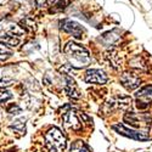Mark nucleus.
Wrapping results in <instances>:
<instances>
[{
  "label": "nucleus",
  "instance_id": "1",
  "mask_svg": "<svg viewBox=\"0 0 152 152\" xmlns=\"http://www.w3.org/2000/svg\"><path fill=\"white\" fill-rule=\"evenodd\" d=\"M45 145L50 152H65L66 136L58 128L54 126L45 134Z\"/></svg>",
  "mask_w": 152,
  "mask_h": 152
},
{
  "label": "nucleus",
  "instance_id": "2",
  "mask_svg": "<svg viewBox=\"0 0 152 152\" xmlns=\"http://www.w3.org/2000/svg\"><path fill=\"white\" fill-rule=\"evenodd\" d=\"M63 51H65V54L67 55V57H69L74 62H77L78 65H80L82 67L86 66L88 63L90 62V54H89V51H88L84 46H82L79 44H75L73 42H69L65 46Z\"/></svg>",
  "mask_w": 152,
  "mask_h": 152
},
{
  "label": "nucleus",
  "instance_id": "3",
  "mask_svg": "<svg viewBox=\"0 0 152 152\" xmlns=\"http://www.w3.org/2000/svg\"><path fill=\"white\" fill-rule=\"evenodd\" d=\"M113 130H116L118 134L124 135L126 137H130L133 140H139V141H146L150 140V135L145 132H139L134 129H129L128 126H125L124 124H116L112 126Z\"/></svg>",
  "mask_w": 152,
  "mask_h": 152
},
{
  "label": "nucleus",
  "instance_id": "4",
  "mask_svg": "<svg viewBox=\"0 0 152 152\" xmlns=\"http://www.w3.org/2000/svg\"><path fill=\"white\" fill-rule=\"evenodd\" d=\"M136 102L139 108H146L150 104H152V85H146L141 88L136 94Z\"/></svg>",
  "mask_w": 152,
  "mask_h": 152
},
{
  "label": "nucleus",
  "instance_id": "5",
  "mask_svg": "<svg viewBox=\"0 0 152 152\" xmlns=\"http://www.w3.org/2000/svg\"><path fill=\"white\" fill-rule=\"evenodd\" d=\"M61 29H63L65 32L72 34L73 37L75 38H82L83 34L85 33V29L80 26L79 23H77L75 21H72V20H62L61 21Z\"/></svg>",
  "mask_w": 152,
  "mask_h": 152
},
{
  "label": "nucleus",
  "instance_id": "6",
  "mask_svg": "<svg viewBox=\"0 0 152 152\" xmlns=\"http://www.w3.org/2000/svg\"><path fill=\"white\" fill-rule=\"evenodd\" d=\"M62 119H63V125H65L67 129L79 130L82 128V123L79 121V117L74 111H67L66 113H63Z\"/></svg>",
  "mask_w": 152,
  "mask_h": 152
},
{
  "label": "nucleus",
  "instance_id": "7",
  "mask_svg": "<svg viewBox=\"0 0 152 152\" xmlns=\"http://www.w3.org/2000/svg\"><path fill=\"white\" fill-rule=\"evenodd\" d=\"M107 80V75L101 69H89L85 73V82L89 84H105Z\"/></svg>",
  "mask_w": 152,
  "mask_h": 152
},
{
  "label": "nucleus",
  "instance_id": "8",
  "mask_svg": "<svg viewBox=\"0 0 152 152\" xmlns=\"http://www.w3.org/2000/svg\"><path fill=\"white\" fill-rule=\"evenodd\" d=\"M121 83L126 90H134L137 86H140V78L134 73H124L121 77Z\"/></svg>",
  "mask_w": 152,
  "mask_h": 152
},
{
  "label": "nucleus",
  "instance_id": "9",
  "mask_svg": "<svg viewBox=\"0 0 152 152\" xmlns=\"http://www.w3.org/2000/svg\"><path fill=\"white\" fill-rule=\"evenodd\" d=\"M132 102V99L130 97H115V99H111L108 102H107V106L111 108V110H125L128 107Z\"/></svg>",
  "mask_w": 152,
  "mask_h": 152
},
{
  "label": "nucleus",
  "instance_id": "10",
  "mask_svg": "<svg viewBox=\"0 0 152 152\" xmlns=\"http://www.w3.org/2000/svg\"><path fill=\"white\" fill-rule=\"evenodd\" d=\"M11 71V67L0 68V86H9L15 82V75Z\"/></svg>",
  "mask_w": 152,
  "mask_h": 152
},
{
  "label": "nucleus",
  "instance_id": "11",
  "mask_svg": "<svg viewBox=\"0 0 152 152\" xmlns=\"http://www.w3.org/2000/svg\"><path fill=\"white\" fill-rule=\"evenodd\" d=\"M126 122H129L133 125H140V123H150L151 122V117L148 115H145V113H141V115H135V113H128L124 118Z\"/></svg>",
  "mask_w": 152,
  "mask_h": 152
},
{
  "label": "nucleus",
  "instance_id": "12",
  "mask_svg": "<svg viewBox=\"0 0 152 152\" xmlns=\"http://www.w3.org/2000/svg\"><path fill=\"white\" fill-rule=\"evenodd\" d=\"M65 79H66V86H65V89H66L67 94L69 96H72V97H75V99L79 97V93L77 90V86H75L74 80L71 77H68V75H65Z\"/></svg>",
  "mask_w": 152,
  "mask_h": 152
},
{
  "label": "nucleus",
  "instance_id": "13",
  "mask_svg": "<svg viewBox=\"0 0 152 152\" xmlns=\"http://www.w3.org/2000/svg\"><path fill=\"white\" fill-rule=\"evenodd\" d=\"M69 152H90L89 147L85 145V142L83 141H75L72 144Z\"/></svg>",
  "mask_w": 152,
  "mask_h": 152
},
{
  "label": "nucleus",
  "instance_id": "14",
  "mask_svg": "<svg viewBox=\"0 0 152 152\" xmlns=\"http://www.w3.org/2000/svg\"><path fill=\"white\" fill-rule=\"evenodd\" d=\"M12 55L11 49L4 44L0 43V61H5L6 58H9Z\"/></svg>",
  "mask_w": 152,
  "mask_h": 152
},
{
  "label": "nucleus",
  "instance_id": "15",
  "mask_svg": "<svg viewBox=\"0 0 152 152\" xmlns=\"http://www.w3.org/2000/svg\"><path fill=\"white\" fill-rule=\"evenodd\" d=\"M12 99V94L7 90L0 89V104H6L9 100Z\"/></svg>",
  "mask_w": 152,
  "mask_h": 152
},
{
  "label": "nucleus",
  "instance_id": "16",
  "mask_svg": "<svg viewBox=\"0 0 152 152\" xmlns=\"http://www.w3.org/2000/svg\"><path fill=\"white\" fill-rule=\"evenodd\" d=\"M55 3V0H35V5L38 7H49Z\"/></svg>",
  "mask_w": 152,
  "mask_h": 152
},
{
  "label": "nucleus",
  "instance_id": "17",
  "mask_svg": "<svg viewBox=\"0 0 152 152\" xmlns=\"http://www.w3.org/2000/svg\"><path fill=\"white\" fill-rule=\"evenodd\" d=\"M22 27H24V28L28 29V31H33L35 28L34 27V22L32 20H29V18H24L22 21Z\"/></svg>",
  "mask_w": 152,
  "mask_h": 152
},
{
  "label": "nucleus",
  "instance_id": "18",
  "mask_svg": "<svg viewBox=\"0 0 152 152\" xmlns=\"http://www.w3.org/2000/svg\"><path fill=\"white\" fill-rule=\"evenodd\" d=\"M11 128L12 129H15V130H17V132H24V123L22 122V121H17V122H15L14 124L11 125Z\"/></svg>",
  "mask_w": 152,
  "mask_h": 152
},
{
  "label": "nucleus",
  "instance_id": "19",
  "mask_svg": "<svg viewBox=\"0 0 152 152\" xmlns=\"http://www.w3.org/2000/svg\"><path fill=\"white\" fill-rule=\"evenodd\" d=\"M7 112L10 113V115H18V113L21 112V107L12 104L10 107H7Z\"/></svg>",
  "mask_w": 152,
  "mask_h": 152
}]
</instances>
